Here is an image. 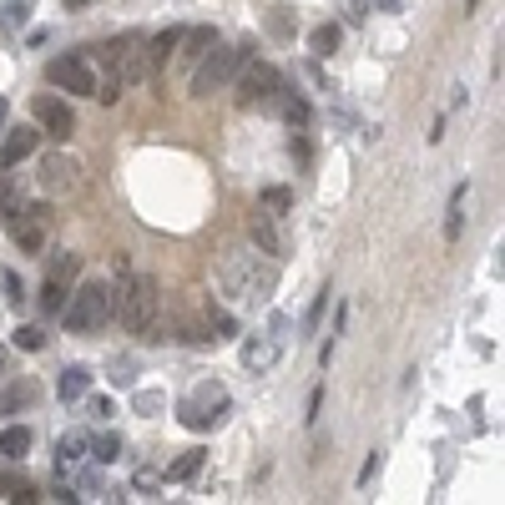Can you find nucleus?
Here are the masks:
<instances>
[{"label": "nucleus", "mask_w": 505, "mask_h": 505, "mask_svg": "<svg viewBox=\"0 0 505 505\" xmlns=\"http://www.w3.org/2000/svg\"><path fill=\"white\" fill-rule=\"evenodd\" d=\"M76 273H81V252H56L46 263V278H66V283H76Z\"/></svg>", "instance_id": "cd10ccee"}, {"label": "nucleus", "mask_w": 505, "mask_h": 505, "mask_svg": "<svg viewBox=\"0 0 505 505\" xmlns=\"http://www.w3.org/2000/svg\"><path fill=\"white\" fill-rule=\"evenodd\" d=\"M324 303H328V289L318 293V298H314V308H308V318H303V328H308V334H314V328H318V318H324Z\"/></svg>", "instance_id": "f704fd0d"}, {"label": "nucleus", "mask_w": 505, "mask_h": 505, "mask_svg": "<svg viewBox=\"0 0 505 505\" xmlns=\"http://www.w3.org/2000/svg\"><path fill=\"white\" fill-rule=\"evenodd\" d=\"M0 207H5V217H11L15 207H25V202H21V188H15V182H11L5 192H0Z\"/></svg>", "instance_id": "c9c22d12"}, {"label": "nucleus", "mask_w": 505, "mask_h": 505, "mask_svg": "<svg viewBox=\"0 0 505 505\" xmlns=\"http://www.w3.org/2000/svg\"><path fill=\"white\" fill-rule=\"evenodd\" d=\"M15 349H25V354L46 349V334H41L36 324H21V328H15Z\"/></svg>", "instance_id": "7c9ffc66"}, {"label": "nucleus", "mask_w": 505, "mask_h": 505, "mask_svg": "<svg viewBox=\"0 0 505 505\" xmlns=\"http://www.w3.org/2000/svg\"><path fill=\"white\" fill-rule=\"evenodd\" d=\"M278 354H283V344H278L273 334H252V339H243L238 359H243L248 374H268V369L278 364Z\"/></svg>", "instance_id": "4468645a"}, {"label": "nucleus", "mask_w": 505, "mask_h": 505, "mask_svg": "<svg viewBox=\"0 0 505 505\" xmlns=\"http://www.w3.org/2000/svg\"><path fill=\"white\" fill-rule=\"evenodd\" d=\"M87 390H91V369H87V364H71L61 379H56V394H61L66 404L87 399Z\"/></svg>", "instance_id": "a211bd4d"}, {"label": "nucleus", "mask_w": 505, "mask_h": 505, "mask_svg": "<svg viewBox=\"0 0 505 505\" xmlns=\"http://www.w3.org/2000/svg\"><path fill=\"white\" fill-rule=\"evenodd\" d=\"M5 116H11V101L0 96V132H5Z\"/></svg>", "instance_id": "ea45409f"}, {"label": "nucleus", "mask_w": 505, "mask_h": 505, "mask_svg": "<svg viewBox=\"0 0 505 505\" xmlns=\"http://www.w3.org/2000/svg\"><path fill=\"white\" fill-rule=\"evenodd\" d=\"M177 41H182V25H172V31H157V36L147 41V76H157L167 61H172Z\"/></svg>", "instance_id": "dca6fc26"}, {"label": "nucleus", "mask_w": 505, "mask_h": 505, "mask_svg": "<svg viewBox=\"0 0 505 505\" xmlns=\"http://www.w3.org/2000/svg\"><path fill=\"white\" fill-rule=\"evenodd\" d=\"M202 324H207L213 339H238V318L227 314L223 303H207V308H202Z\"/></svg>", "instance_id": "412c9836"}, {"label": "nucleus", "mask_w": 505, "mask_h": 505, "mask_svg": "<svg viewBox=\"0 0 505 505\" xmlns=\"http://www.w3.org/2000/svg\"><path fill=\"white\" fill-rule=\"evenodd\" d=\"M5 359H11V354H5V344H0V374H5Z\"/></svg>", "instance_id": "a19ab883"}, {"label": "nucleus", "mask_w": 505, "mask_h": 505, "mask_svg": "<svg viewBox=\"0 0 505 505\" xmlns=\"http://www.w3.org/2000/svg\"><path fill=\"white\" fill-rule=\"evenodd\" d=\"M273 106H278V112H283V116H289L293 126H308V101H303V96H293L289 87L278 91V101H273Z\"/></svg>", "instance_id": "bb28decb"}, {"label": "nucleus", "mask_w": 505, "mask_h": 505, "mask_svg": "<svg viewBox=\"0 0 505 505\" xmlns=\"http://www.w3.org/2000/svg\"><path fill=\"white\" fill-rule=\"evenodd\" d=\"M162 404H167L162 390H142V394H132V409H137V415H162Z\"/></svg>", "instance_id": "c756f323"}, {"label": "nucleus", "mask_w": 505, "mask_h": 505, "mask_svg": "<svg viewBox=\"0 0 505 505\" xmlns=\"http://www.w3.org/2000/svg\"><path fill=\"white\" fill-rule=\"evenodd\" d=\"M227 409H233L227 390L217 384V379H202L197 390L182 399V409H177V415H182V425H188V429H197V435H202V429H217V425H223Z\"/></svg>", "instance_id": "423d86ee"}, {"label": "nucleus", "mask_w": 505, "mask_h": 505, "mask_svg": "<svg viewBox=\"0 0 505 505\" xmlns=\"http://www.w3.org/2000/svg\"><path fill=\"white\" fill-rule=\"evenodd\" d=\"M96 61L106 66V71H112V81H132V87H137V81H147V41L142 36H116V41H106V46L96 50Z\"/></svg>", "instance_id": "0eeeda50"}, {"label": "nucleus", "mask_w": 505, "mask_h": 505, "mask_svg": "<svg viewBox=\"0 0 505 505\" xmlns=\"http://www.w3.org/2000/svg\"><path fill=\"white\" fill-rule=\"evenodd\" d=\"M233 87H238V106H248V112H268V106L278 101V91H283V76H278V66L248 56V61L238 66V76H233Z\"/></svg>", "instance_id": "39448f33"}, {"label": "nucleus", "mask_w": 505, "mask_h": 505, "mask_svg": "<svg viewBox=\"0 0 505 505\" xmlns=\"http://www.w3.org/2000/svg\"><path fill=\"white\" fill-rule=\"evenodd\" d=\"M46 81L56 91H66V96H91V91H96V66H91V56H81V50H61V56H50Z\"/></svg>", "instance_id": "6e6552de"}, {"label": "nucleus", "mask_w": 505, "mask_h": 505, "mask_svg": "<svg viewBox=\"0 0 505 505\" xmlns=\"http://www.w3.org/2000/svg\"><path fill=\"white\" fill-rule=\"evenodd\" d=\"M106 318H112V283H101V278L71 283V298H66V308H61L66 334H96Z\"/></svg>", "instance_id": "7ed1b4c3"}, {"label": "nucleus", "mask_w": 505, "mask_h": 505, "mask_svg": "<svg viewBox=\"0 0 505 505\" xmlns=\"http://www.w3.org/2000/svg\"><path fill=\"white\" fill-rule=\"evenodd\" d=\"M268 328H273V339H278V344L289 339V318H283V314H273V324H268Z\"/></svg>", "instance_id": "58836bf2"}, {"label": "nucleus", "mask_w": 505, "mask_h": 505, "mask_svg": "<svg viewBox=\"0 0 505 505\" xmlns=\"http://www.w3.org/2000/svg\"><path fill=\"white\" fill-rule=\"evenodd\" d=\"M31 445H36V435H31L25 425H5V429H0V454H5V460H25Z\"/></svg>", "instance_id": "6ab92c4d"}, {"label": "nucleus", "mask_w": 505, "mask_h": 505, "mask_svg": "<svg viewBox=\"0 0 505 505\" xmlns=\"http://www.w3.org/2000/svg\"><path fill=\"white\" fill-rule=\"evenodd\" d=\"M87 394H91V390H87ZM87 409H91L96 419H112V415H116V404L106 399V394H91V399H87Z\"/></svg>", "instance_id": "473e14b6"}, {"label": "nucleus", "mask_w": 505, "mask_h": 505, "mask_svg": "<svg viewBox=\"0 0 505 505\" xmlns=\"http://www.w3.org/2000/svg\"><path fill=\"white\" fill-rule=\"evenodd\" d=\"M31 116H36L41 137H50V142H66L76 132V116H71V106H66L61 96H36L31 101Z\"/></svg>", "instance_id": "9b49d317"}, {"label": "nucleus", "mask_w": 505, "mask_h": 505, "mask_svg": "<svg viewBox=\"0 0 505 505\" xmlns=\"http://www.w3.org/2000/svg\"><path fill=\"white\" fill-rule=\"evenodd\" d=\"M339 41H344V25H334V21H324V25L308 31V50H314V56H334Z\"/></svg>", "instance_id": "5701e85b"}, {"label": "nucleus", "mask_w": 505, "mask_h": 505, "mask_svg": "<svg viewBox=\"0 0 505 505\" xmlns=\"http://www.w3.org/2000/svg\"><path fill=\"white\" fill-rule=\"evenodd\" d=\"M202 470V450H188V454H177L172 465H167V485H182V480H192Z\"/></svg>", "instance_id": "393cba45"}, {"label": "nucleus", "mask_w": 505, "mask_h": 505, "mask_svg": "<svg viewBox=\"0 0 505 505\" xmlns=\"http://www.w3.org/2000/svg\"><path fill=\"white\" fill-rule=\"evenodd\" d=\"M5 298H11V308H21V303H25V283L15 273H5Z\"/></svg>", "instance_id": "72a5a7b5"}, {"label": "nucleus", "mask_w": 505, "mask_h": 505, "mask_svg": "<svg viewBox=\"0 0 505 505\" xmlns=\"http://www.w3.org/2000/svg\"><path fill=\"white\" fill-rule=\"evenodd\" d=\"M25 21H31V5L11 0V5H5V31H25Z\"/></svg>", "instance_id": "2f4dec72"}, {"label": "nucleus", "mask_w": 505, "mask_h": 505, "mask_svg": "<svg viewBox=\"0 0 505 505\" xmlns=\"http://www.w3.org/2000/svg\"><path fill=\"white\" fill-rule=\"evenodd\" d=\"M36 399H41V384H36V379H15L11 390L0 394V415H21V409H31Z\"/></svg>", "instance_id": "f3484780"}, {"label": "nucleus", "mask_w": 505, "mask_h": 505, "mask_svg": "<svg viewBox=\"0 0 505 505\" xmlns=\"http://www.w3.org/2000/svg\"><path fill=\"white\" fill-rule=\"evenodd\" d=\"M248 238H252V248L268 252V258H283V252H289V238H283V227H278L273 213H263V207L248 217Z\"/></svg>", "instance_id": "f8f14e48"}, {"label": "nucleus", "mask_w": 505, "mask_h": 505, "mask_svg": "<svg viewBox=\"0 0 505 505\" xmlns=\"http://www.w3.org/2000/svg\"><path fill=\"white\" fill-rule=\"evenodd\" d=\"M258 207L273 213V217L293 213V188H263V192H258Z\"/></svg>", "instance_id": "a878e982"}, {"label": "nucleus", "mask_w": 505, "mask_h": 505, "mask_svg": "<svg viewBox=\"0 0 505 505\" xmlns=\"http://www.w3.org/2000/svg\"><path fill=\"white\" fill-rule=\"evenodd\" d=\"M162 308H167V298H162V289H157V278L126 273V268H122V283L112 289V314L122 318L126 334L142 339V344L167 339V334H162Z\"/></svg>", "instance_id": "f257e3e1"}, {"label": "nucleus", "mask_w": 505, "mask_h": 505, "mask_svg": "<svg viewBox=\"0 0 505 505\" xmlns=\"http://www.w3.org/2000/svg\"><path fill=\"white\" fill-rule=\"evenodd\" d=\"M460 207H465V188H454V197H450V217H445V238H460V233H465V213H460Z\"/></svg>", "instance_id": "c85d7f7f"}, {"label": "nucleus", "mask_w": 505, "mask_h": 505, "mask_svg": "<svg viewBox=\"0 0 505 505\" xmlns=\"http://www.w3.org/2000/svg\"><path fill=\"white\" fill-rule=\"evenodd\" d=\"M5 233H11V243L21 252L41 258V252H46V233H50V207H41V202H31V207H15V213L5 217Z\"/></svg>", "instance_id": "1a4fd4ad"}, {"label": "nucleus", "mask_w": 505, "mask_h": 505, "mask_svg": "<svg viewBox=\"0 0 505 505\" xmlns=\"http://www.w3.org/2000/svg\"><path fill=\"white\" fill-rule=\"evenodd\" d=\"M87 454L96 460V465H112L116 454H122V435H116V429H96V435L87 440Z\"/></svg>", "instance_id": "aec40b11"}, {"label": "nucleus", "mask_w": 505, "mask_h": 505, "mask_svg": "<svg viewBox=\"0 0 505 505\" xmlns=\"http://www.w3.org/2000/svg\"><path fill=\"white\" fill-rule=\"evenodd\" d=\"M41 147V126H11V132H0V167H15L25 157H36Z\"/></svg>", "instance_id": "ddd939ff"}, {"label": "nucleus", "mask_w": 505, "mask_h": 505, "mask_svg": "<svg viewBox=\"0 0 505 505\" xmlns=\"http://www.w3.org/2000/svg\"><path fill=\"white\" fill-rule=\"evenodd\" d=\"M213 46H217L213 25H192V31H182V41H177V50H182V61H188V66H197Z\"/></svg>", "instance_id": "2eb2a0df"}, {"label": "nucleus", "mask_w": 505, "mask_h": 505, "mask_svg": "<svg viewBox=\"0 0 505 505\" xmlns=\"http://www.w3.org/2000/svg\"><path fill=\"white\" fill-rule=\"evenodd\" d=\"M36 182H41V192H50V197H76V192H81V162L66 157V152H46Z\"/></svg>", "instance_id": "9d476101"}, {"label": "nucleus", "mask_w": 505, "mask_h": 505, "mask_svg": "<svg viewBox=\"0 0 505 505\" xmlns=\"http://www.w3.org/2000/svg\"><path fill=\"white\" fill-rule=\"evenodd\" d=\"M66 5H71V11H76V5H87V0H66Z\"/></svg>", "instance_id": "37998d69"}, {"label": "nucleus", "mask_w": 505, "mask_h": 505, "mask_svg": "<svg viewBox=\"0 0 505 505\" xmlns=\"http://www.w3.org/2000/svg\"><path fill=\"white\" fill-rule=\"evenodd\" d=\"M374 475H379V450L364 460V470H359V485H369V480H374Z\"/></svg>", "instance_id": "4c0bfd02"}, {"label": "nucleus", "mask_w": 505, "mask_h": 505, "mask_svg": "<svg viewBox=\"0 0 505 505\" xmlns=\"http://www.w3.org/2000/svg\"><path fill=\"white\" fill-rule=\"evenodd\" d=\"M132 374H137V369L126 364V359H116V364H112V384H132Z\"/></svg>", "instance_id": "e433bc0d"}, {"label": "nucleus", "mask_w": 505, "mask_h": 505, "mask_svg": "<svg viewBox=\"0 0 505 505\" xmlns=\"http://www.w3.org/2000/svg\"><path fill=\"white\" fill-rule=\"evenodd\" d=\"M87 440H91V429H66L61 445H56V460H61V470H71L81 454H87Z\"/></svg>", "instance_id": "4be33fe9"}, {"label": "nucleus", "mask_w": 505, "mask_h": 505, "mask_svg": "<svg viewBox=\"0 0 505 505\" xmlns=\"http://www.w3.org/2000/svg\"><path fill=\"white\" fill-rule=\"evenodd\" d=\"M248 56H252V46H223V41H217V46L192 66V96L227 91V87H233V76H238V66L248 61Z\"/></svg>", "instance_id": "20e7f679"}, {"label": "nucleus", "mask_w": 505, "mask_h": 505, "mask_svg": "<svg viewBox=\"0 0 505 505\" xmlns=\"http://www.w3.org/2000/svg\"><path fill=\"white\" fill-rule=\"evenodd\" d=\"M66 298H71V283H66V278H46V283H41V308H46L50 318H61Z\"/></svg>", "instance_id": "b1692460"}, {"label": "nucleus", "mask_w": 505, "mask_h": 505, "mask_svg": "<svg viewBox=\"0 0 505 505\" xmlns=\"http://www.w3.org/2000/svg\"><path fill=\"white\" fill-rule=\"evenodd\" d=\"M379 5H384V11H394V5H399V0H379Z\"/></svg>", "instance_id": "79ce46f5"}, {"label": "nucleus", "mask_w": 505, "mask_h": 505, "mask_svg": "<svg viewBox=\"0 0 505 505\" xmlns=\"http://www.w3.org/2000/svg\"><path fill=\"white\" fill-rule=\"evenodd\" d=\"M278 289V258H268V252L258 248H238L223 258V293L233 303H243V308H268V298H273Z\"/></svg>", "instance_id": "f03ea898"}]
</instances>
